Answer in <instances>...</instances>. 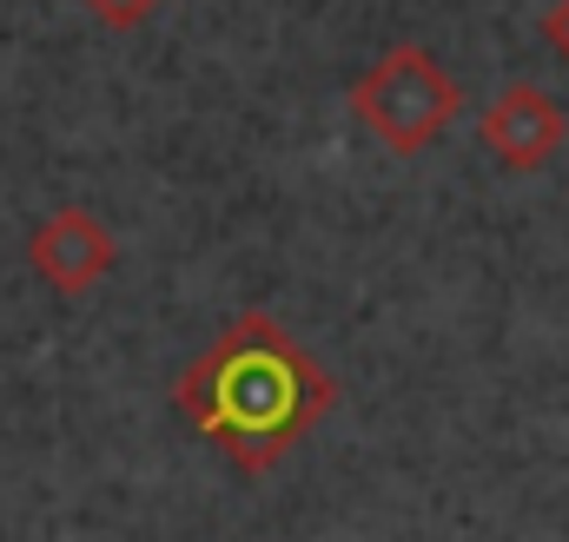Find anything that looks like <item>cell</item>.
Here are the masks:
<instances>
[{
	"instance_id": "1",
	"label": "cell",
	"mask_w": 569,
	"mask_h": 542,
	"mask_svg": "<svg viewBox=\"0 0 569 542\" xmlns=\"http://www.w3.org/2000/svg\"><path fill=\"white\" fill-rule=\"evenodd\" d=\"M179 416L246 476L279 470L284 450L338 404V378L266 311H239L172 384Z\"/></svg>"
},
{
	"instance_id": "2",
	"label": "cell",
	"mask_w": 569,
	"mask_h": 542,
	"mask_svg": "<svg viewBox=\"0 0 569 542\" xmlns=\"http://www.w3.org/2000/svg\"><path fill=\"white\" fill-rule=\"evenodd\" d=\"M463 113V87L443 73V60L418 47V40H398L385 47L358 80H351V120L378 139L385 152L398 159H418L437 139L457 127Z\"/></svg>"
},
{
	"instance_id": "3",
	"label": "cell",
	"mask_w": 569,
	"mask_h": 542,
	"mask_svg": "<svg viewBox=\"0 0 569 542\" xmlns=\"http://www.w3.org/2000/svg\"><path fill=\"white\" fill-rule=\"evenodd\" d=\"M569 139V113L563 100H550L543 87H530V80H510L490 107H483V120H477V145L503 165V172H543L557 152H563Z\"/></svg>"
},
{
	"instance_id": "4",
	"label": "cell",
	"mask_w": 569,
	"mask_h": 542,
	"mask_svg": "<svg viewBox=\"0 0 569 542\" xmlns=\"http://www.w3.org/2000/svg\"><path fill=\"white\" fill-rule=\"evenodd\" d=\"M113 259H120V245H113L107 219L87 212V205H60V212H47L27 232V265H33L40 284H53L60 298H87L113 271Z\"/></svg>"
},
{
	"instance_id": "5",
	"label": "cell",
	"mask_w": 569,
	"mask_h": 542,
	"mask_svg": "<svg viewBox=\"0 0 569 542\" xmlns=\"http://www.w3.org/2000/svg\"><path fill=\"white\" fill-rule=\"evenodd\" d=\"M80 7H87V13H100L107 27H120V33H127V27L152 20V13H159L166 0H80Z\"/></svg>"
},
{
	"instance_id": "6",
	"label": "cell",
	"mask_w": 569,
	"mask_h": 542,
	"mask_svg": "<svg viewBox=\"0 0 569 542\" xmlns=\"http://www.w3.org/2000/svg\"><path fill=\"white\" fill-rule=\"evenodd\" d=\"M537 27H543V40H550V47H557V53L569 60V0H557V7H550Z\"/></svg>"
}]
</instances>
